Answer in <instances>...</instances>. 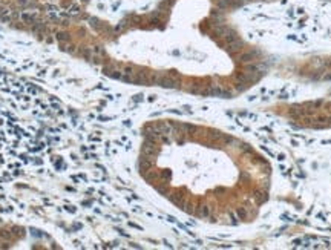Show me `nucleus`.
<instances>
[{
	"mask_svg": "<svg viewBox=\"0 0 331 250\" xmlns=\"http://www.w3.org/2000/svg\"><path fill=\"white\" fill-rule=\"evenodd\" d=\"M35 17H37V12H34V11H23V12H20V20L25 22V23H34Z\"/></svg>",
	"mask_w": 331,
	"mask_h": 250,
	"instance_id": "1",
	"label": "nucleus"
},
{
	"mask_svg": "<svg viewBox=\"0 0 331 250\" xmlns=\"http://www.w3.org/2000/svg\"><path fill=\"white\" fill-rule=\"evenodd\" d=\"M195 215L199 216V218H207L210 215V209L207 206H199L195 209Z\"/></svg>",
	"mask_w": 331,
	"mask_h": 250,
	"instance_id": "2",
	"label": "nucleus"
},
{
	"mask_svg": "<svg viewBox=\"0 0 331 250\" xmlns=\"http://www.w3.org/2000/svg\"><path fill=\"white\" fill-rule=\"evenodd\" d=\"M256 55H258L256 51H248V52H244V54L241 55V60H242L244 63H252Z\"/></svg>",
	"mask_w": 331,
	"mask_h": 250,
	"instance_id": "3",
	"label": "nucleus"
},
{
	"mask_svg": "<svg viewBox=\"0 0 331 250\" xmlns=\"http://www.w3.org/2000/svg\"><path fill=\"white\" fill-rule=\"evenodd\" d=\"M69 34L68 32H57L55 34V40L58 42V43H68L69 42Z\"/></svg>",
	"mask_w": 331,
	"mask_h": 250,
	"instance_id": "4",
	"label": "nucleus"
},
{
	"mask_svg": "<svg viewBox=\"0 0 331 250\" xmlns=\"http://www.w3.org/2000/svg\"><path fill=\"white\" fill-rule=\"evenodd\" d=\"M80 54H81L86 60H91L92 58V48H81L80 49Z\"/></svg>",
	"mask_w": 331,
	"mask_h": 250,
	"instance_id": "5",
	"label": "nucleus"
},
{
	"mask_svg": "<svg viewBox=\"0 0 331 250\" xmlns=\"http://www.w3.org/2000/svg\"><path fill=\"white\" fill-rule=\"evenodd\" d=\"M78 12H80V8H78L77 5H72V6H71V8H69V9H68L65 14H66V15H77Z\"/></svg>",
	"mask_w": 331,
	"mask_h": 250,
	"instance_id": "6",
	"label": "nucleus"
},
{
	"mask_svg": "<svg viewBox=\"0 0 331 250\" xmlns=\"http://www.w3.org/2000/svg\"><path fill=\"white\" fill-rule=\"evenodd\" d=\"M89 23H91V26H94V28H100V20L95 19V17H91V19H89Z\"/></svg>",
	"mask_w": 331,
	"mask_h": 250,
	"instance_id": "7",
	"label": "nucleus"
},
{
	"mask_svg": "<svg viewBox=\"0 0 331 250\" xmlns=\"http://www.w3.org/2000/svg\"><path fill=\"white\" fill-rule=\"evenodd\" d=\"M146 176V180H149V181H153L155 178H156V173L155 172H147V173H143Z\"/></svg>",
	"mask_w": 331,
	"mask_h": 250,
	"instance_id": "8",
	"label": "nucleus"
},
{
	"mask_svg": "<svg viewBox=\"0 0 331 250\" xmlns=\"http://www.w3.org/2000/svg\"><path fill=\"white\" fill-rule=\"evenodd\" d=\"M236 212H238V215L241 216V219H245V218H247V212H245V209L241 207V209H238Z\"/></svg>",
	"mask_w": 331,
	"mask_h": 250,
	"instance_id": "9",
	"label": "nucleus"
},
{
	"mask_svg": "<svg viewBox=\"0 0 331 250\" xmlns=\"http://www.w3.org/2000/svg\"><path fill=\"white\" fill-rule=\"evenodd\" d=\"M156 189H158V192H159V193H163V195L169 193V187H167V186H158Z\"/></svg>",
	"mask_w": 331,
	"mask_h": 250,
	"instance_id": "10",
	"label": "nucleus"
},
{
	"mask_svg": "<svg viewBox=\"0 0 331 250\" xmlns=\"http://www.w3.org/2000/svg\"><path fill=\"white\" fill-rule=\"evenodd\" d=\"M17 3H19L20 6H26L29 3V0H17Z\"/></svg>",
	"mask_w": 331,
	"mask_h": 250,
	"instance_id": "11",
	"label": "nucleus"
},
{
	"mask_svg": "<svg viewBox=\"0 0 331 250\" xmlns=\"http://www.w3.org/2000/svg\"><path fill=\"white\" fill-rule=\"evenodd\" d=\"M66 210H68V212H72V213H75V212H77L75 206H66Z\"/></svg>",
	"mask_w": 331,
	"mask_h": 250,
	"instance_id": "12",
	"label": "nucleus"
},
{
	"mask_svg": "<svg viewBox=\"0 0 331 250\" xmlns=\"http://www.w3.org/2000/svg\"><path fill=\"white\" fill-rule=\"evenodd\" d=\"M46 72H48V69H41L40 72H39V77H44V75H46Z\"/></svg>",
	"mask_w": 331,
	"mask_h": 250,
	"instance_id": "13",
	"label": "nucleus"
},
{
	"mask_svg": "<svg viewBox=\"0 0 331 250\" xmlns=\"http://www.w3.org/2000/svg\"><path fill=\"white\" fill-rule=\"evenodd\" d=\"M34 163H35V164H39V166H40V164H41V163H43V160H40V158H37V160H34Z\"/></svg>",
	"mask_w": 331,
	"mask_h": 250,
	"instance_id": "14",
	"label": "nucleus"
},
{
	"mask_svg": "<svg viewBox=\"0 0 331 250\" xmlns=\"http://www.w3.org/2000/svg\"><path fill=\"white\" fill-rule=\"evenodd\" d=\"M46 42H48V43H52L54 39H52V37H46Z\"/></svg>",
	"mask_w": 331,
	"mask_h": 250,
	"instance_id": "15",
	"label": "nucleus"
},
{
	"mask_svg": "<svg viewBox=\"0 0 331 250\" xmlns=\"http://www.w3.org/2000/svg\"><path fill=\"white\" fill-rule=\"evenodd\" d=\"M83 2H87V0H83Z\"/></svg>",
	"mask_w": 331,
	"mask_h": 250,
	"instance_id": "16",
	"label": "nucleus"
}]
</instances>
